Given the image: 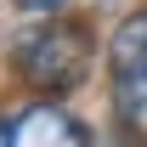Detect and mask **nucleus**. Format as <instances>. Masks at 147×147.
<instances>
[{"label": "nucleus", "instance_id": "obj_1", "mask_svg": "<svg viewBox=\"0 0 147 147\" xmlns=\"http://www.w3.org/2000/svg\"><path fill=\"white\" fill-rule=\"evenodd\" d=\"M96 28L85 17H45L28 23L17 40H11V74L28 96H51V102H68L96 68Z\"/></svg>", "mask_w": 147, "mask_h": 147}, {"label": "nucleus", "instance_id": "obj_2", "mask_svg": "<svg viewBox=\"0 0 147 147\" xmlns=\"http://www.w3.org/2000/svg\"><path fill=\"white\" fill-rule=\"evenodd\" d=\"M108 108H113V130L130 147H147V6L125 11L113 23L108 45Z\"/></svg>", "mask_w": 147, "mask_h": 147}, {"label": "nucleus", "instance_id": "obj_3", "mask_svg": "<svg viewBox=\"0 0 147 147\" xmlns=\"http://www.w3.org/2000/svg\"><path fill=\"white\" fill-rule=\"evenodd\" d=\"M11 147H91V125L51 96H28L11 108Z\"/></svg>", "mask_w": 147, "mask_h": 147}, {"label": "nucleus", "instance_id": "obj_4", "mask_svg": "<svg viewBox=\"0 0 147 147\" xmlns=\"http://www.w3.org/2000/svg\"><path fill=\"white\" fill-rule=\"evenodd\" d=\"M23 17H68L74 11V0H11Z\"/></svg>", "mask_w": 147, "mask_h": 147}, {"label": "nucleus", "instance_id": "obj_5", "mask_svg": "<svg viewBox=\"0 0 147 147\" xmlns=\"http://www.w3.org/2000/svg\"><path fill=\"white\" fill-rule=\"evenodd\" d=\"M0 147H11V108H0Z\"/></svg>", "mask_w": 147, "mask_h": 147}]
</instances>
